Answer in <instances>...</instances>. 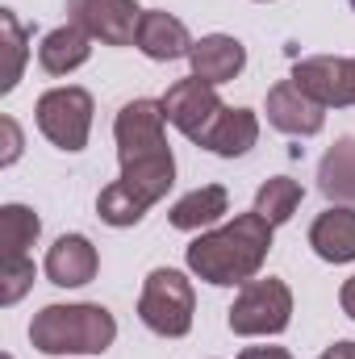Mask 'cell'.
Instances as JSON below:
<instances>
[{
    "mask_svg": "<svg viewBox=\"0 0 355 359\" xmlns=\"http://www.w3.org/2000/svg\"><path fill=\"white\" fill-rule=\"evenodd\" d=\"M264 113H267V126L288 134V138H314L326 126V109L318 100H309L293 80H280V84L267 88Z\"/></svg>",
    "mask_w": 355,
    "mask_h": 359,
    "instance_id": "30bf717a",
    "label": "cell"
},
{
    "mask_svg": "<svg viewBox=\"0 0 355 359\" xmlns=\"http://www.w3.org/2000/svg\"><path fill=\"white\" fill-rule=\"evenodd\" d=\"M159 104H163V117L176 126L180 134L188 138V142H201L205 134H209V126L222 117V96L213 84H205V80H196V76H184L176 80L172 88L159 96Z\"/></svg>",
    "mask_w": 355,
    "mask_h": 359,
    "instance_id": "52a82bcc",
    "label": "cell"
},
{
    "mask_svg": "<svg viewBox=\"0 0 355 359\" xmlns=\"http://www.w3.org/2000/svg\"><path fill=\"white\" fill-rule=\"evenodd\" d=\"M351 104H355V59H351Z\"/></svg>",
    "mask_w": 355,
    "mask_h": 359,
    "instance_id": "f1b7e54d",
    "label": "cell"
},
{
    "mask_svg": "<svg viewBox=\"0 0 355 359\" xmlns=\"http://www.w3.org/2000/svg\"><path fill=\"white\" fill-rule=\"evenodd\" d=\"M188 63H192V76L205 80V84H230L243 76L247 67V46L234 38V34H205L192 42L188 50Z\"/></svg>",
    "mask_w": 355,
    "mask_h": 359,
    "instance_id": "8fae6325",
    "label": "cell"
},
{
    "mask_svg": "<svg viewBox=\"0 0 355 359\" xmlns=\"http://www.w3.org/2000/svg\"><path fill=\"white\" fill-rule=\"evenodd\" d=\"M0 134H4V155H0V163L13 168V163L21 159V126H17V117H0Z\"/></svg>",
    "mask_w": 355,
    "mask_h": 359,
    "instance_id": "d4e9b609",
    "label": "cell"
},
{
    "mask_svg": "<svg viewBox=\"0 0 355 359\" xmlns=\"http://www.w3.org/2000/svg\"><path fill=\"white\" fill-rule=\"evenodd\" d=\"M134 46L147 59H155V63H176V59H188L192 34H188V25L180 21L176 13H168V8H142Z\"/></svg>",
    "mask_w": 355,
    "mask_h": 359,
    "instance_id": "7c38bea8",
    "label": "cell"
},
{
    "mask_svg": "<svg viewBox=\"0 0 355 359\" xmlns=\"http://www.w3.org/2000/svg\"><path fill=\"white\" fill-rule=\"evenodd\" d=\"M0 29H4V50H8V67H4V80L0 92H13L21 84V72H25V55H29V38H25V25L17 21L13 8H0Z\"/></svg>",
    "mask_w": 355,
    "mask_h": 359,
    "instance_id": "603a6c76",
    "label": "cell"
},
{
    "mask_svg": "<svg viewBox=\"0 0 355 359\" xmlns=\"http://www.w3.org/2000/svg\"><path fill=\"white\" fill-rule=\"evenodd\" d=\"M138 318L159 339H184L196 318V288L176 268H155L142 280L138 292Z\"/></svg>",
    "mask_w": 355,
    "mask_h": 359,
    "instance_id": "3957f363",
    "label": "cell"
},
{
    "mask_svg": "<svg viewBox=\"0 0 355 359\" xmlns=\"http://www.w3.org/2000/svg\"><path fill=\"white\" fill-rule=\"evenodd\" d=\"M260 142V117L255 109H222V117L209 126V134L196 142L205 151H213L217 159H243L251 147Z\"/></svg>",
    "mask_w": 355,
    "mask_h": 359,
    "instance_id": "9a60e30c",
    "label": "cell"
},
{
    "mask_svg": "<svg viewBox=\"0 0 355 359\" xmlns=\"http://www.w3.org/2000/svg\"><path fill=\"white\" fill-rule=\"evenodd\" d=\"M92 113H96V100H92V92L80 88V84L42 92V96H38V104H34L38 134H42L51 147L67 151V155H76V151H84V147H88Z\"/></svg>",
    "mask_w": 355,
    "mask_h": 359,
    "instance_id": "5b68a950",
    "label": "cell"
},
{
    "mask_svg": "<svg viewBox=\"0 0 355 359\" xmlns=\"http://www.w3.org/2000/svg\"><path fill=\"white\" fill-rule=\"evenodd\" d=\"M309 100H318L322 109H347L351 104V59L343 55H309L293 63L288 76Z\"/></svg>",
    "mask_w": 355,
    "mask_h": 359,
    "instance_id": "9c48e42d",
    "label": "cell"
},
{
    "mask_svg": "<svg viewBox=\"0 0 355 359\" xmlns=\"http://www.w3.org/2000/svg\"><path fill=\"white\" fill-rule=\"evenodd\" d=\"M4 359H13V355H4Z\"/></svg>",
    "mask_w": 355,
    "mask_h": 359,
    "instance_id": "4dcf8cb0",
    "label": "cell"
},
{
    "mask_svg": "<svg viewBox=\"0 0 355 359\" xmlns=\"http://www.w3.org/2000/svg\"><path fill=\"white\" fill-rule=\"evenodd\" d=\"M42 271L59 288H84L88 280H96V271H100V255H96V247H92L84 234H63L46 251Z\"/></svg>",
    "mask_w": 355,
    "mask_h": 359,
    "instance_id": "4fadbf2b",
    "label": "cell"
},
{
    "mask_svg": "<svg viewBox=\"0 0 355 359\" xmlns=\"http://www.w3.org/2000/svg\"><path fill=\"white\" fill-rule=\"evenodd\" d=\"M260 4H267V0H260Z\"/></svg>",
    "mask_w": 355,
    "mask_h": 359,
    "instance_id": "f546056e",
    "label": "cell"
},
{
    "mask_svg": "<svg viewBox=\"0 0 355 359\" xmlns=\"http://www.w3.org/2000/svg\"><path fill=\"white\" fill-rule=\"evenodd\" d=\"M318 188L330 205H351L355 209V138H339L322 163H318Z\"/></svg>",
    "mask_w": 355,
    "mask_h": 359,
    "instance_id": "d6986e66",
    "label": "cell"
},
{
    "mask_svg": "<svg viewBox=\"0 0 355 359\" xmlns=\"http://www.w3.org/2000/svg\"><path fill=\"white\" fill-rule=\"evenodd\" d=\"M29 288H34V259L29 255H13L0 264V305H17Z\"/></svg>",
    "mask_w": 355,
    "mask_h": 359,
    "instance_id": "cb8c5ba5",
    "label": "cell"
},
{
    "mask_svg": "<svg viewBox=\"0 0 355 359\" xmlns=\"http://www.w3.org/2000/svg\"><path fill=\"white\" fill-rule=\"evenodd\" d=\"M230 213V192L222 188V184H201V188H192V192H184L176 205L168 209V222L176 226V230H209V226H217L222 217Z\"/></svg>",
    "mask_w": 355,
    "mask_h": 359,
    "instance_id": "e0dca14e",
    "label": "cell"
},
{
    "mask_svg": "<svg viewBox=\"0 0 355 359\" xmlns=\"http://www.w3.org/2000/svg\"><path fill=\"white\" fill-rule=\"evenodd\" d=\"M67 21L100 46H134L142 8L134 0H67Z\"/></svg>",
    "mask_w": 355,
    "mask_h": 359,
    "instance_id": "ba28073f",
    "label": "cell"
},
{
    "mask_svg": "<svg viewBox=\"0 0 355 359\" xmlns=\"http://www.w3.org/2000/svg\"><path fill=\"white\" fill-rule=\"evenodd\" d=\"M239 359H293L288 347H243Z\"/></svg>",
    "mask_w": 355,
    "mask_h": 359,
    "instance_id": "484cf974",
    "label": "cell"
},
{
    "mask_svg": "<svg viewBox=\"0 0 355 359\" xmlns=\"http://www.w3.org/2000/svg\"><path fill=\"white\" fill-rule=\"evenodd\" d=\"M113 142H117V159L121 163H134V159H151V155H163L172 151L168 147V117H163V104L159 100H130L117 109V121H113Z\"/></svg>",
    "mask_w": 355,
    "mask_h": 359,
    "instance_id": "8992f818",
    "label": "cell"
},
{
    "mask_svg": "<svg viewBox=\"0 0 355 359\" xmlns=\"http://www.w3.org/2000/svg\"><path fill=\"white\" fill-rule=\"evenodd\" d=\"M42 234V222L29 205H4L0 209V247H4V259L13 255H25Z\"/></svg>",
    "mask_w": 355,
    "mask_h": 359,
    "instance_id": "44dd1931",
    "label": "cell"
},
{
    "mask_svg": "<svg viewBox=\"0 0 355 359\" xmlns=\"http://www.w3.org/2000/svg\"><path fill=\"white\" fill-rule=\"evenodd\" d=\"M121 184L151 209L168 196V188L176 184V155L163 151V155H151V159H134V163H121Z\"/></svg>",
    "mask_w": 355,
    "mask_h": 359,
    "instance_id": "ac0fdd59",
    "label": "cell"
},
{
    "mask_svg": "<svg viewBox=\"0 0 355 359\" xmlns=\"http://www.w3.org/2000/svg\"><path fill=\"white\" fill-rule=\"evenodd\" d=\"M318 359H326V355H318Z\"/></svg>",
    "mask_w": 355,
    "mask_h": 359,
    "instance_id": "d6a6232c",
    "label": "cell"
},
{
    "mask_svg": "<svg viewBox=\"0 0 355 359\" xmlns=\"http://www.w3.org/2000/svg\"><path fill=\"white\" fill-rule=\"evenodd\" d=\"M309 247L322 264H355V209L330 205L309 226Z\"/></svg>",
    "mask_w": 355,
    "mask_h": 359,
    "instance_id": "5bb4252c",
    "label": "cell"
},
{
    "mask_svg": "<svg viewBox=\"0 0 355 359\" xmlns=\"http://www.w3.org/2000/svg\"><path fill=\"white\" fill-rule=\"evenodd\" d=\"M272 230L264 217L251 209V213H239L230 217L226 226H213V230H201L188 251H184V264L196 280L205 284H217V288H243L247 280H255L260 268L267 264V251H272Z\"/></svg>",
    "mask_w": 355,
    "mask_h": 359,
    "instance_id": "6da1fadb",
    "label": "cell"
},
{
    "mask_svg": "<svg viewBox=\"0 0 355 359\" xmlns=\"http://www.w3.org/2000/svg\"><path fill=\"white\" fill-rule=\"evenodd\" d=\"M92 59V38L80 25H55L42 42H38V67L46 76H72Z\"/></svg>",
    "mask_w": 355,
    "mask_h": 359,
    "instance_id": "2e32d148",
    "label": "cell"
},
{
    "mask_svg": "<svg viewBox=\"0 0 355 359\" xmlns=\"http://www.w3.org/2000/svg\"><path fill=\"white\" fill-rule=\"evenodd\" d=\"M117 339V322L105 305H46L29 322V343L42 355H105Z\"/></svg>",
    "mask_w": 355,
    "mask_h": 359,
    "instance_id": "7a4b0ae2",
    "label": "cell"
},
{
    "mask_svg": "<svg viewBox=\"0 0 355 359\" xmlns=\"http://www.w3.org/2000/svg\"><path fill=\"white\" fill-rule=\"evenodd\" d=\"M301 201H305V188L297 184L293 176H272L260 184V192H255V213L264 217L267 226H284L297 209H301Z\"/></svg>",
    "mask_w": 355,
    "mask_h": 359,
    "instance_id": "ffe728a7",
    "label": "cell"
},
{
    "mask_svg": "<svg viewBox=\"0 0 355 359\" xmlns=\"http://www.w3.org/2000/svg\"><path fill=\"white\" fill-rule=\"evenodd\" d=\"M351 8H355V0H351Z\"/></svg>",
    "mask_w": 355,
    "mask_h": 359,
    "instance_id": "1f68e13d",
    "label": "cell"
},
{
    "mask_svg": "<svg viewBox=\"0 0 355 359\" xmlns=\"http://www.w3.org/2000/svg\"><path fill=\"white\" fill-rule=\"evenodd\" d=\"M339 305H343V313L355 322V276L343 280V288H339Z\"/></svg>",
    "mask_w": 355,
    "mask_h": 359,
    "instance_id": "4316f807",
    "label": "cell"
},
{
    "mask_svg": "<svg viewBox=\"0 0 355 359\" xmlns=\"http://www.w3.org/2000/svg\"><path fill=\"white\" fill-rule=\"evenodd\" d=\"M322 355H326V359H355V343H351V339H339V343H330Z\"/></svg>",
    "mask_w": 355,
    "mask_h": 359,
    "instance_id": "83f0119b",
    "label": "cell"
},
{
    "mask_svg": "<svg viewBox=\"0 0 355 359\" xmlns=\"http://www.w3.org/2000/svg\"><path fill=\"white\" fill-rule=\"evenodd\" d=\"M226 322L239 339H272L284 334L293 322V288L276 276H255L239 288L234 305L226 309Z\"/></svg>",
    "mask_w": 355,
    "mask_h": 359,
    "instance_id": "277c9868",
    "label": "cell"
},
{
    "mask_svg": "<svg viewBox=\"0 0 355 359\" xmlns=\"http://www.w3.org/2000/svg\"><path fill=\"white\" fill-rule=\"evenodd\" d=\"M96 217H100L105 226H113V230H130V226H138V222L147 217V205H142L121 180H113V184L100 188V196H96Z\"/></svg>",
    "mask_w": 355,
    "mask_h": 359,
    "instance_id": "7402d4cb",
    "label": "cell"
}]
</instances>
